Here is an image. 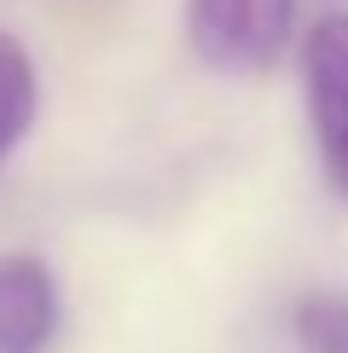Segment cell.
<instances>
[{
	"label": "cell",
	"mask_w": 348,
	"mask_h": 353,
	"mask_svg": "<svg viewBox=\"0 0 348 353\" xmlns=\"http://www.w3.org/2000/svg\"><path fill=\"white\" fill-rule=\"evenodd\" d=\"M296 29V0H186V41L215 76H261Z\"/></svg>",
	"instance_id": "cell-1"
},
{
	"label": "cell",
	"mask_w": 348,
	"mask_h": 353,
	"mask_svg": "<svg viewBox=\"0 0 348 353\" xmlns=\"http://www.w3.org/2000/svg\"><path fill=\"white\" fill-rule=\"evenodd\" d=\"M302 93L325 180L348 197V12H325L302 35Z\"/></svg>",
	"instance_id": "cell-2"
},
{
	"label": "cell",
	"mask_w": 348,
	"mask_h": 353,
	"mask_svg": "<svg viewBox=\"0 0 348 353\" xmlns=\"http://www.w3.org/2000/svg\"><path fill=\"white\" fill-rule=\"evenodd\" d=\"M58 336V284L47 261L0 255V353H47Z\"/></svg>",
	"instance_id": "cell-3"
},
{
	"label": "cell",
	"mask_w": 348,
	"mask_h": 353,
	"mask_svg": "<svg viewBox=\"0 0 348 353\" xmlns=\"http://www.w3.org/2000/svg\"><path fill=\"white\" fill-rule=\"evenodd\" d=\"M35 64H29V52L18 41L0 29V157L18 151V139L29 134V122H35Z\"/></svg>",
	"instance_id": "cell-4"
},
{
	"label": "cell",
	"mask_w": 348,
	"mask_h": 353,
	"mask_svg": "<svg viewBox=\"0 0 348 353\" xmlns=\"http://www.w3.org/2000/svg\"><path fill=\"white\" fill-rule=\"evenodd\" d=\"M296 347L302 353H348V296L319 290L296 301Z\"/></svg>",
	"instance_id": "cell-5"
}]
</instances>
